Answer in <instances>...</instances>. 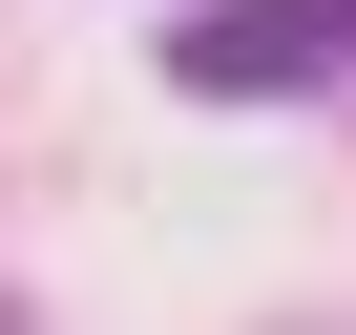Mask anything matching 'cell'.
Here are the masks:
<instances>
[{
    "instance_id": "1",
    "label": "cell",
    "mask_w": 356,
    "mask_h": 335,
    "mask_svg": "<svg viewBox=\"0 0 356 335\" xmlns=\"http://www.w3.org/2000/svg\"><path fill=\"white\" fill-rule=\"evenodd\" d=\"M356 63V0H210V22H168V84L189 105H293Z\"/></svg>"
}]
</instances>
